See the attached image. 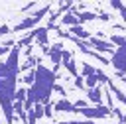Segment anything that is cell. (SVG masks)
<instances>
[{"label":"cell","instance_id":"cell-16","mask_svg":"<svg viewBox=\"0 0 126 124\" xmlns=\"http://www.w3.org/2000/svg\"><path fill=\"white\" fill-rule=\"evenodd\" d=\"M61 63H63V67L69 71V75H73V77H79V75H77V65H75L73 57H71V59H63Z\"/></svg>","mask_w":126,"mask_h":124},{"label":"cell","instance_id":"cell-24","mask_svg":"<svg viewBox=\"0 0 126 124\" xmlns=\"http://www.w3.org/2000/svg\"><path fill=\"white\" fill-rule=\"evenodd\" d=\"M55 124H96V122H91V120H85V122H79V120H69V122H57Z\"/></svg>","mask_w":126,"mask_h":124},{"label":"cell","instance_id":"cell-5","mask_svg":"<svg viewBox=\"0 0 126 124\" xmlns=\"http://www.w3.org/2000/svg\"><path fill=\"white\" fill-rule=\"evenodd\" d=\"M110 63H112V67L116 69V73H126V43L120 45L118 49H114Z\"/></svg>","mask_w":126,"mask_h":124},{"label":"cell","instance_id":"cell-3","mask_svg":"<svg viewBox=\"0 0 126 124\" xmlns=\"http://www.w3.org/2000/svg\"><path fill=\"white\" fill-rule=\"evenodd\" d=\"M49 8H51V6H49V4H45V6H43L41 10H37L33 16H30V18L22 20L20 24H16V26L12 28V31H26L28 28H33V26H35V24H37V22H39L43 16H45V12H49Z\"/></svg>","mask_w":126,"mask_h":124},{"label":"cell","instance_id":"cell-20","mask_svg":"<svg viewBox=\"0 0 126 124\" xmlns=\"http://www.w3.org/2000/svg\"><path fill=\"white\" fill-rule=\"evenodd\" d=\"M94 71H96V67H93V65L85 63V65H83V73H81V77H83V79H87V77H91Z\"/></svg>","mask_w":126,"mask_h":124},{"label":"cell","instance_id":"cell-14","mask_svg":"<svg viewBox=\"0 0 126 124\" xmlns=\"http://www.w3.org/2000/svg\"><path fill=\"white\" fill-rule=\"evenodd\" d=\"M108 91H110V93H114V96H116L122 104H126V94H124V93H122V91L112 83V79H108Z\"/></svg>","mask_w":126,"mask_h":124},{"label":"cell","instance_id":"cell-25","mask_svg":"<svg viewBox=\"0 0 126 124\" xmlns=\"http://www.w3.org/2000/svg\"><path fill=\"white\" fill-rule=\"evenodd\" d=\"M10 31H12L10 26H0V35H6V33H10Z\"/></svg>","mask_w":126,"mask_h":124},{"label":"cell","instance_id":"cell-17","mask_svg":"<svg viewBox=\"0 0 126 124\" xmlns=\"http://www.w3.org/2000/svg\"><path fill=\"white\" fill-rule=\"evenodd\" d=\"M37 63H39V59L28 57V61H26L24 65H20V71H28V69H32V67H37Z\"/></svg>","mask_w":126,"mask_h":124},{"label":"cell","instance_id":"cell-4","mask_svg":"<svg viewBox=\"0 0 126 124\" xmlns=\"http://www.w3.org/2000/svg\"><path fill=\"white\" fill-rule=\"evenodd\" d=\"M77 114H83L87 120H94V118H110V110L104 104H96V106H85L79 108Z\"/></svg>","mask_w":126,"mask_h":124},{"label":"cell","instance_id":"cell-18","mask_svg":"<svg viewBox=\"0 0 126 124\" xmlns=\"http://www.w3.org/2000/svg\"><path fill=\"white\" fill-rule=\"evenodd\" d=\"M26 96H28V89H18L16 94H14V100L24 104V102H26Z\"/></svg>","mask_w":126,"mask_h":124},{"label":"cell","instance_id":"cell-27","mask_svg":"<svg viewBox=\"0 0 126 124\" xmlns=\"http://www.w3.org/2000/svg\"><path fill=\"white\" fill-rule=\"evenodd\" d=\"M114 75H116V77H118V79H120V81L126 85V73H114Z\"/></svg>","mask_w":126,"mask_h":124},{"label":"cell","instance_id":"cell-26","mask_svg":"<svg viewBox=\"0 0 126 124\" xmlns=\"http://www.w3.org/2000/svg\"><path fill=\"white\" fill-rule=\"evenodd\" d=\"M6 53H10V47H6V45H0V55H6Z\"/></svg>","mask_w":126,"mask_h":124},{"label":"cell","instance_id":"cell-6","mask_svg":"<svg viewBox=\"0 0 126 124\" xmlns=\"http://www.w3.org/2000/svg\"><path fill=\"white\" fill-rule=\"evenodd\" d=\"M87 45L89 49L93 47V51H104V53H114V45L110 41H104L100 37H89L87 39Z\"/></svg>","mask_w":126,"mask_h":124},{"label":"cell","instance_id":"cell-8","mask_svg":"<svg viewBox=\"0 0 126 124\" xmlns=\"http://www.w3.org/2000/svg\"><path fill=\"white\" fill-rule=\"evenodd\" d=\"M108 75H104V71H100V69H96L91 77H87L85 79V87L87 89H94V87H98V83H108Z\"/></svg>","mask_w":126,"mask_h":124},{"label":"cell","instance_id":"cell-11","mask_svg":"<svg viewBox=\"0 0 126 124\" xmlns=\"http://www.w3.org/2000/svg\"><path fill=\"white\" fill-rule=\"evenodd\" d=\"M73 16L77 18L79 24H83V22H91V20H96V18H98L96 12H77V10H73Z\"/></svg>","mask_w":126,"mask_h":124},{"label":"cell","instance_id":"cell-12","mask_svg":"<svg viewBox=\"0 0 126 124\" xmlns=\"http://www.w3.org/2000/svg\"><path fill=\"white\" fill-rule=\"evenodd\" d=\"M69 31H71V35L73 37H77V39H83V41H87L91 35H89V31L85 30V28H81V26H73V28H69Z\"/></svg>","mask_w":126,"mask_h":124},{"label":"cell","instance_id":"cell-23","mask_svg":"<svg viewBox=\"0 0 126 124\" xmlns=\"http://www.w3.org/2000/svg\"><path fill=\"white\" fill-rule=\"evenodd\" d=\"M73 85H75V89H83V87H85V79H83V77H75Z\"/></svg>","mask_w":126,"mask_h":124},{"label":"cell","instance_id":"cell-21","mask_svg":"<svg viewBox=\"0 0 126 124\" xmlns=\"http://www.w3.org/2000/svg\"><path fill=\"white\" fill-rule=\"evenodd\" d=\"M110 43L112 45H124L126 43V37L124 35H110Z\"/></svg>","mask_w":126,"mask_h":124},{"label":"cell","instance_id":"cell-22","mask_svg":"<svg viewBox=\"0 0 126 124\" xmlns=\"http://www.w3.org/2000/svg\"><path fill=\"white\" fill-rule=\"evenodd\" d=\"M33 79H35V73H33V71H30L28 75H24V79H22V81H24L26 85H33Z\"/></svg>","mask_w":126,"mask_h":124},{"label":"cell","instance_id":"cell-15","mask_svg":"<svg viewBox=\"0 0 126 124\" xmlns=\"http://www.w3.org/2000/svg\"><path fill=\"white\" fill-rule=\"evenodd\" d=\"M61 24H63V26H71V28H73V26H79L77 18H75L73 14H69V12H65V14L61 16Z\"/></svg>","mask_w":126,"mask_h":124},{"label":"cell","instance_id":"cell-19","mask_svg":"<svg viewBox=\"0 0 126 124\" xmlns=\"http://www.w3.org/2000/svg\"><path fill=\"white\" fill-rule=\"evenodd\" d=\"M110 6H112V8H116V10L120 12V16L126 20V6H124L122 2H118V0H112V2H110Z\"/></svg>","mask_w":126,"mask_h":124},{"label":"cell","instance_id":"cell-10","mask_svg":"<svg viewBox=\"0 0 126 124\" xmlns=\"http://www.w3.org/2000/svg\"><path fill=\"white\" fill-rule=\"evenodd\" d=\"M53 110H55V112H77L75 106H73V102H69L67 98H59V100L53 104Z\"/></svg>","mask_w":126,"mask_h":124},{"label":"cell","instance_id":"cell-13","mask_svg":"<svg viewBox=\"0 0 126 124\" xmlns=\"http://www.w3.org/2000/svg\"><path fill=\"white\" fill-rule=\"evenodd\" d=\"M35 39H37V43L43 47V49H47L49 45V39H47V28H39V30H35Z\"/></svg>","mask_w":126,"mask_h":124},{"label":"cell","instance_id":"cell-7","mask_svg":"<svg viewBox=\"0 0 126 124\" xmlns=\"http://www.w3.org/2000/svg\"><path fill=\"white\" fill-rule=\"evenodd\" d=\"M47 55H49V59L53 61V73H57L59 71V65H61V51H63V43H55L53 47H47V49H43Z\"/></svg>","mask_w":126,"mask_h":124},{"label":"cell","instance_id":"cell-1","mask_svg":"<svg viewBox=\"0 0 126 124\" xmlns=\"http://www.w3.org/2000/svg\"><path fill=\"white\" fill-rule=\"evenodd\" d=\"M20 73V47H12L8 59L0 63V108L6 116V124H14V94Z\"/></svg>","mask_w":126,"mask_h":124},{"label":"cell","instance_id":"cell-9","mask_svg":"<svg viewBox=\"0 0 126 124\" xmlns=\"http://www.w3.org/2000/svg\"><path fill=\"white\" fill-rule=\"evenodd\" d=\"M87 98H89V102H93L94 106H96V104H102V89H100V87L87 89Z\"/></svg>","mask_w":126,"mask_h":124},{"label":"cell","instance_id":"cell-2","mask_svg":"<svg viewBox=\"0 0 126 124\" xmlns=\"http://www.w3.org/2000/svg\"><path fill=\"white\" fill-rule=\"evenodd\" d=\"M33 73H35V79H33V85L28 89L24 110H32V104H49L51 93L55 89L57 73H53V69L37 63V67L33 69Z\"/></svg>","mask_w":126,"mask_h":124}]
</instances>
